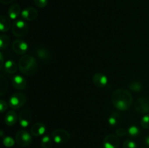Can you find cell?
<instances>
[{"label":"cell","instance_id":"cell-1","mask_svg":"<svg viewBox=\"0 0 149 148\" xmlns=\"http://www.w3.org/2000/svg\"><path fill=\"white\" fill-rule=\"evenodd\" d=\"M132 94L128 90L125 89H119L111 94V102L113 106L119 110L125 111L129 110L132 104Z\"/></svg>","mask_w":149,"mask_h":148},{"label":"cell","instance_id":"cell-2","mask_svg":"<svg viewBox=\"0 0 149 148\" xmlns=\"http://www.w3.org/2000/svg\"><path fill=\"white\" fill-rule=\"evenodd\" d=\"M18 68L24 75H32L37 71L38 64L33 57L31 55H24L19 60Z\"/></svg>","mask_w":149,"mask_h":148},{"label":"cell","instance_id":"cell-3","mask_svg":"<svg viewBox=\"0 0 149 148\" xmlns=\"http://www.w3.org/2000/svg\"><path fill=\"white\" fill-rule=\"evenodd\" d=\"M28 31L29 26L26 22L22 20H15L12 26V32L16 37H23L27 34Z\"/></svg>","mask_w":149,"mask_h":148},{"label":"cell","instance_id":"cell-4","mask_svg":"<svg viewBox=\"0 0 149 148\" xmlns=\"http://www.w3.org/2000/svg\"><path fill=\"white\" fill-rule=\"evenodd\" d=\"M26 102V94L22 92L15 93L14 94L10 97L9 100V104L10 107L14 110L23 107Z\"/></svg>","mask_w":149,"mask_h":148},{"label":"cell","instance_id":"cell-5","mask_svg":"<svg viewBox=\"0 0 149 148\" xmlns=\"http://www.w3.org/2000/svg\"><path fill=\"white\" fill-rule=\"evenodd\" d=\"M52 140L57 144L66 143L70 139V133L65 129H55L51 133Z\"/></svg>","mask_w":149,"mask_h":148},{"label":"cell","instance_id":"cell-6","mask_svg":"<svg viewBox=\"0 0 149 148\" xmlns=\"http://www.w3.org/2000/svg\"><path fill=\"white\" fill-rule=\"evenodd\" d=\"M32 138L30 133L25 130H20L15 134V142L22 147H28L31 143Z\"/></svg>","mask_w":149,"mask_h":148},{"label":"cell","instance_id":"cell-7","mask_svg":"<svg viewBox=\"0 0 149 148\" xmlns=\"http://www.w3.org/2000/svg\"><path fill=\"white\" fill-rule=\"evenodd\" d=\"M103 145L104 148H118L120 145V140L116 134L110 133L104 138Z\"/></svg>","mask_w":149,"mask_h":148},{"label":"cell","instance_id":"cell-8","mask_svg":"<svg viewBox=\"0 0 149 148\" xmlns=\"http://www.w3.org/2000/svg\"><path fill=\"white\" fill-rule=\"evenodd\" d=\"M135 110L141 114H148L149 113V100L146 97H141L135 104Z\"/></svg>","mask_w":149,"mask_h":148},{"label":"cell","instance_id":"cell-9","mask_svg":"<svg viewBox=\"0 0 149 148\" xmlns=\"http://www.w3.org/2000/svg\"><path fill=\"white\" fill-rule=\"evenodd\" d=\"M12 49H13V52H15L17 55H23L27 52L29 46H28V44L23 40L16 39L13 42Z\"/></svg>","mask_w":149,"mask_h":148},{"label":"cell","instance_id":"cell-10","mask_svg":"<svg viewBox=\"0 0 149 148\" xmlns=\"http://www.w3.org/2000/svg\"><path fill=\"white\" fill-rule=\"evenodd\" d=\"M32 120L31 112L29 110H23L20 112L18 116L19 124L23 128H26L29 126Z\"/></svg>","mask_w":149,"mask_h":148},{"label":"cell","instance_id":"cell-11","mask_svg":"<svg viewBox=\"0 0 149 148\" xmlns=\"http://www.w3.org/2000/svg\"><path fill=\"white\" fill-rule=\"evenodd\" d=\"M21 17L27 21H33L38 17V11L32 7H26L21 12Z\"/></svg>","mask_w":149,"mask_h":148},{"label":"cell","instance_id":"cell-12","mask_svg":"<svg viewBox=\"0 0 149 148\" xmlns=\"http://www.w3.org/2000/svg\"><path fill=\"white\" fill-rule=\"evenodd\" d=\"M12 85L16 89L23 90L26 88L27 82L22 75H15L12 78Z\"/></svg>","mask_w":149,"mask_h":148},{"label":"cell","instance_id":"cell-13","mask_svg":"<svg viewBox=\"0 0 149 148\" xmlns=\"http://www.w3.org/2000/svg\"><path fill=\"white\" fill-rule=\"evenodd\" d=\"M93 82L96 86L103 88L108 84V78L106 75L101 73H96L93 76Z\"/></svg>","mask_w":149,"mask_h":148},{"label":"cell","instance_id":"cell-14","mask_svg":"<svg viewBox=\"0 0 149 148\" xmlns=\"http://www.w3.org/2000/svg\"><path fill=\"white\" fill-rule=\"evenodd\" d=\"M46 126L44 123L39 122L33 124L31 128V133L34 136H40L46 131Z\"/></svg>","mask_w":149,"mask_h":148},{"label":"cell","instance_id":"cell-15","mask_svg":"<svg viewBox=\"0 0 149 148\" xmlns=\"http://www.w3.org/2000/svg\"><path fill=\"white\" fill-rule=\"evenodd\" d=\"M21 14V9L18 4H13L8 10V15L11 20H16Z\"/></svg>","mask_w":149,"mask_h":148},{"label":"cell","instance_id":"cell-16","mask_svg":"<svg viewBox=\"0 0 149 148\" xmlns=\"http://www.w3.org/2000/svg\"><path fill=\"white\" fill-rule=\"evenodd\" d=\"M17 113L14 110H10L8 113L6 114L5 118H4V121H5L6 125L8 126H12L17 123Z\"/></svg>","mask_w":149,"mask_h":148},{"label":"cell","instance_id":"cell-17","mask_svg":"<svg viewBox=\"0 0 149 148\" xmlns=\"http://www.w3.org/2000/svg\"><path fill=\"white\" fill-rule=\"evenodd\" d=\"M11 21L10 17L5 15H1L0 17V29L2 33L8 31L11 28Z\"/></svg>","mask_w":149,"mask_h":148},{"label":"cell","instance_id":"cell-18","mask_svg":"<svg viewBox=\"0 0 149 148\" xmlns=\"http://www.w3.org/2000/svg\"><path fill=\"white\" fill-rule=\"evenodd\" d=\"M4 71L9 74H15L17 71V65L15 62L11 59H8L4 64Z\"/></svg>","mask_w":149,"mask_h":148},{"label":"cell","instance_id":"cell-19","mask_svg":"<svg viewBox=\"0 0 149 148\" xmlns=\"http://www.w3.org/2000/svg\"><path fill=\"white\" fill-rule=\"evenodd\" d=\"M36 55L39 59L45 61V62H48L49 59H51V54L49 51L47 49L43 47L38 48L36 49Z\"/></svg>","mask_w":149,"mask_h":148},{"label":"cell","instance_id":"cell-20","mask_svg":"<svg viewBox=\"0 0 149 148\" xmlns=\"http://www.w3.org/2000/svg\"><path fill=\"white\" fill-rule=\"evenodd\" d=\"M120 119L121 116L119 113H113L110 116H109L108 122H109V124L110 125V126H111L112 127H114V126H117Z\"/></svg>","mask_w":149,"mask_h":148},{"label":"cell","instance_id":"cell-21","mask_svg":"<svg viewBox=\"0 0 149 148\" xmlns=\"http://www.w3.org/2000/svg\"><path fill=\"white\" fill-rule=\"evenodd\" d=\"M52 145V139L48 135L44 136L41 140V147L42 148H50Z\"/></svg>","mask_w":149,"mask_h":148},{"label":"cell","instance_id":"cell-22","mask_svg":"<svg viewBox=\"0 0 149 148\" xmlns=\"http://www.w3.org/2000/svg\"><path fill=\"white\" fill-rule=\"evenodd\" d=\"M10 39L7 35L2 34L0 36V48L1 49H6L10 44Z\"/></svg>","mask_w":149,"mask_h":148},{"label":"cell","instance_id":"cell-23","mask_svg":"<svg viewBox=\"0 0 149 148\" xmlns=\"http://www.w3.org/2000/svg\"><path fill=\"white\" fill-rule=\"evenodd\" d=\"M128 134L130 135L132 137H136L141 133V130L139 129V128L138 127L135 125H132V126H130L127 129Z\"/></svg>","mask_w":149,"mask_h":148},{"label":"cell","instance_id":"cell-24","mask_svg":"<svg viewBox=\"0 0 149 148\" xmlns=\"http://www.w3.org/2000/svg\"><path fill=\"white\" fill-rule=\"evenodd\" d=\"M129 87L131 91H135V92H140L143 89L142 84L138 81H133V82L130 83Z\"/></svg>","mask_w":149,"mask_h":148},{"label":"cell","instance_id":"cell-25","mask_svg":"<svg viewBox=\"0 0 149 148\" xmlns=\"http://www.w3.org/2000/svg\"><path fill=\"white\" fill-rule=\"evenodd\" d=\"M1 91H0V95L2 96L5 92H7V88H8V84H7V80L4 78V75H1Z\"/></svg>","mask_w":149,"mask_h":148},{"label":"cell","instance_id":"cell-26","mask_svg":"<svg viewBox=\"0 0 149 148\" xmlns=\"http://www.w3.org/2000/svg\"><path fill=\"white\" fill-rule=\"evenodd\" d=\"M15 140L13 139L11 136H5L3 139V144L6 147H11L15 145Z\"/></svg>","mask_w":149,"mask_h":148},{"label":"cell","instance_id":"cell-27","mask_svg":"<svg viewBox=\"0 0 149 148\" xmlns=\"http://www.w3.org/2000/svg\"><path fill=\"white\" fill-rule=\"evenodd\" d=\"M141 125L144 129H149V113L143 116L141 120Z\"/></svg>","mask_w":149,"mask_h":148},{"label":"cell","instance_id":"cell-28","mask_svg":"<svg viewBox=\"0 0 149 148\" xmlns=\"http://www.w3.org/2000/svg\"><path fill=\"white\" fill-rule=\"evenodd\" d=\"M137 145L134 141L131 139H127L123 143V148H136Z\"/></svg>","mask_w":149,"mask_h":148},{"label":"cell","instance_id":"cell-29","mask_svg":"<svg viewBox=\"0 0 149 148\" xmlns=\"http://www.w3.org/2000/svg\"><path fill=\"white\" fill-rule=\"evenodd\" d=\"M35 4L38 7L40 8H44L47 5L48 0H33Z\"/></svg>","mask_w":149,"mask_h":148},{"label":"cell","instance_id":"cell-30","mask_svg":"<svg viewBox=\"0 0 149 148\" xmlns=\"http://www.w3.org/2000/svg\"><path fill=\"white\" fill-rule=\"evenodd\" d=\"M128 133L127 129H125V128H119V129H116V134L118 136H124L125 135Z\"/></svg>","mask_w":149,"mask_h":148},{"label":"cell","instance_id":"cell-31","mask_svg":"<svg viewBox=\"0 0 149 148\" xmlns=\"http://www.w3.org/2000/svg\"><path fill=\"white\" fill-rule=\"evenodd\" d=\"M7 109V102L3 100H0V110H1V113H4Z\"/></svg>","mask_w":149,"mask_h":148},{"label":"cell","instance_id":"cell-32","mask_svg":"<svg viewBox=\"0 0 149 148\" xmlns=\"http://www.w3.org/2000/svg\"><path fill=\"white\" fill-rule=\"evenodd\" d=\"M14 0H0V2L3 4H9L12 3Z\"/></svg>","mask_w":149,"mask_h":148},{"label":"cell","instance_id":"cell-33","mask_svg":"<svg viewBox=\"0 0 149 148\" xmlns=\"http://www.w3.org/2000/svg\"><path fill=\"white\" fill-rule=\"evenodd\" d=\"M0 57H1V65H0V68H1V69H2V68H3V66H4V60H3V59H4V57H3V55H2V53H0Z\"/></svg>","mask_w":149,"mask_h":148},{"label":"cell","instance_id":"cell-34","mask_svg":"<svg viewBox=\"0 0 149 148\" xmlns=\"http://www.w3.org/2000/svg\"><path fill=\"white\" fill-rule=\"evenodd\" d=\"M145 142H146V144L147 146H148V147H149V135H148V136H147L146 137Z\"/></svg>","mask_w":149,"mask_h":148},{"label":"cell","instance_id":"cell-35","mask_svg":"<svg viewBox=\"0 0 149 148\" xmlns=\"http://www.w3.org/2000/svg\"><path fill=\"white\" fill-rule=\"evenodd\" d=\"M1 137L3 136V131H1Z\"/></svg>","mask_w":149,"mask_h":148},{"label":"cell","instance_id":"cell-36","mask_svg":"<svg viewBox=\"0 0 149 148\" xmlns=\"http://www.w3.org/2000/svg\"><path fill=\"white\" fill-rule=\"evenodd\" d=\"M143 148H146V147H143Z\"/></svg>","mask_w":149,"mask_h":148}]
</instances>
